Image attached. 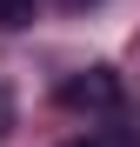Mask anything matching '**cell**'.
I'll use <instances>...</instances> for the list:
<instances>
[{"instance_id": "3", "label": "cell", "mask_w": 140, "mask_h": 147, "mask_svg": "<svg viewBox=\"0 0 140 147\" xmlns=\"http://www.w3.org/2000/svg\"><path fill=\"white\" fill-rule=\"evenodd\" d=\"M67 7H100V0H67Z\"/></svg>"}, {"instance_id": "4", "label": "cell", "mask_w": 140, "mask_h": 147, "mask_svg": "<svg viewBox=\"0 0 140 147\" xmlns=\"http://www.w3.org/2000/svg\"><path fill=\"white\" fill-rule=\"evenodd\" d=\"M60 147H93V140H60Z\"/></svg>"}, {"instance_id": "1", "label": "cell", "mask_w": 140, "mask_h": 147, "mask_svg": "<svg viewBox=\"0 0 140 147\" xmlns=\"http://www.w3.org/2000/svg\"><path fill=\"white\" fill-rule=\"evenodd\" d=\"M60 107H74V114H113V107H120V74H113V67L67 74V80H60Z\"/></svg>"}, {"instance_id": "2", "label": "cell", "mask_w": 140, "mask_h": 147, "mask_svg": "<svg viewBox=\"0 0 140 147\" xmlns=\"http://www.w3.org/2000/svg\"><path fill=\"white\" fill-rule=\"evenodd\" d=\"M27 20H33V0H0V34L27 27Z\"/></svg>"}]
</instances>
